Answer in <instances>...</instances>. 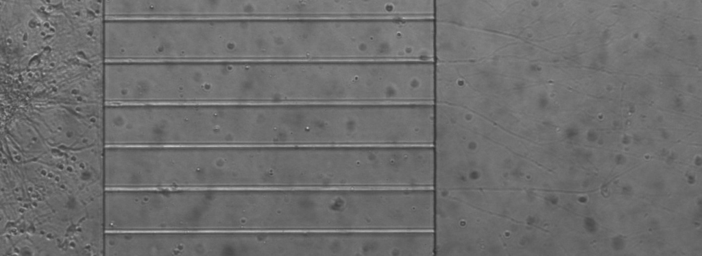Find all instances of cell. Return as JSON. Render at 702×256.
I'll return each mask as SVG.
<instances>
[{
    "label": "cell",
    "mask_w": 702,
    "mask_h": 256,
    "mask_svg": "<svg viewBox=\"0 0 702 256\" xmlns=\"http://www.w3.org/2000/svg\"><path fill=\"white\" fill-rule=\"evenodd\" d=\"M130 172L141 188H278L280 152L273 146H141Z\"/></svg>",
    "instance_id": "cell-1"
},
{
    "label": "cell",
    "mask_w": 702,
    "mask_h": 256,
    "mask_svg": "<svg viewBox=\"0 0 702 256\" xmlns=\"http://www.w3.org/2000/svg\"><path fill=\"white\" fill-rule=\"evenodd\" d=\"M145 62H273L278 49L272 20H142L134 34Z\"/></svg>",
    "instance_id": "cell-2"
},
{
    "label": "cell",
    "mask_w": 702,
    "mask_h": 256,
    "mask_svg": "<svg viewBox=\"0 0 702 256\" xmlns=\"http://www.w3.org/2000/svg\"><path fill=\"white\" fill-rule=\"evenodd\" d=\"M154 80L160 104H282L281 62H161Z\"/></svg>",
    "instance_id": "cell-3"
},
{
    "label": "cell",
    "mask_w": 702,
    "mask_h": 256,
    "mask_svg": "<svg viewBox=\"0 0 702 256\" xmlns=\"http://www.w3.org/2000/svg\"><path fill=\"white\" fill-rule=\"evenodd\" d=\"M156 231H274L278 220L275 189H156Z\"/></svg>",
    "instance_id": "cell-4"
},
{
    "label": "cell",
    "mask_w": 702,
    "mask_h": 256,
    "mask_svg": "<svg viewBox=\"0 0 702 256\" xmlns=\"http://www.w3.org/2000/svg\"><path fill=\"white\" fill-rule=\"evenodd\" d=\"M151 146H272L276 121L271 105L152 104Z\"/></svg>",
    "instance_id": "cell-5"
},
{
    "label": "cell",
    "mask_w": 702,
    "mask_h": 256,
    "mask_svg": "<svg viewBox=\"0 0 702 256\" xmlns=\"http://www.w3.org/2000/svg\"><path fill=\"white\" fill-rule=\"evenodd\" d=\"M156 256H279L278 231H156Z\"/></svg>",
    "instance_id": "cell-6"
},
{
    "label": "cell",
    "mask_w": 702,
    "mask_h": 256,
    "mask_svg": "<svg viewBox=\"0 0 702 256\" xmlns=\"http://www.w3.org/2000/svg\"><path fill=\"white\" fill-rule=\"evenodd\" d=\"M513 38L493 31L435 21V62L485 60L494 56Z\"/></svg>",
    "instance_id": "cell-7"
},
{
    "label": "cell",
    "mask_w": 702,
    "mask_h": 256,
    "mask_svg": "<svg viewBox=\"0 0 702 256\" xmlns=\"http://www.w3.org/2000/svg\"><path fill=\"white\" fill-rule=\"evenodd\" d=\"M385 12L381 0H288L289 20H378Z\"/></svg>",
    "instance_id": "cell-8"
}]
</instances>
